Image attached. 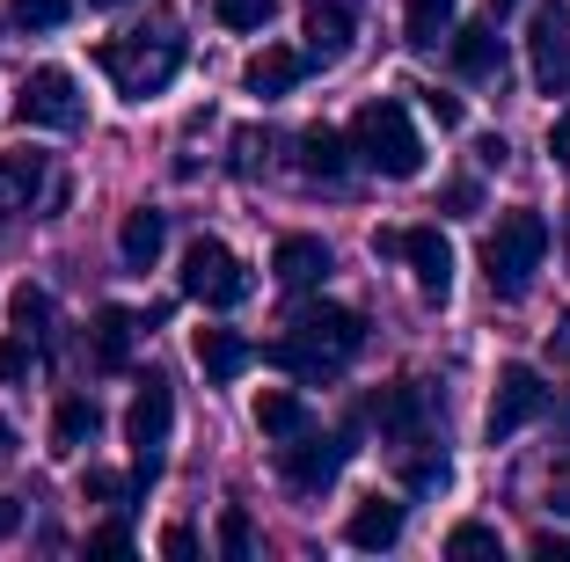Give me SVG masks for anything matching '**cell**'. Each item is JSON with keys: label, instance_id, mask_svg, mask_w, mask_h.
Instances as JSON below:
<instances>
[{"label": "cell", "instance_id": "6da1fadb", "mask_svg": "<svg viewBox=\"0 0 570 562\" xmlns=\"http://www.w3.org/2000/svg\"><path fill=\"white\" fill-rule=\"evenodd\" d=\"M96 67L118 81V96L147 102V96H161V88L176 81V67H184V30L161 16V22H147V30H132V37H102Z\"/></svg>", "mask_w": 570, "mask_h": 562}, {"label": "cell", "instance_id": "7a4b0ae2", "mask_svg": "<svg viewBox=\"0 0 570 562\" xmlns=\"http://www.w3.org/2000/svg\"><path fill=\"white\" fill-rule=\"evenodd\" d=\"M344 147H352L358 161L373 168V176H387V183H410V176H424V139H417V125H410V110H403L395 96L366 102V110L352 117V132H344Z\"/></svg>", "mask_w": 570, "mask_h": 562}, {"label": "cell", "instance_id": "3957f363", "mask_svg": "<svg viewBox=\"0 0 570 562\" xmlns=\"http://www.w3.org/2000/svg\"><path fill=\"white\" fill-rule=\"evenodd\" d=\"M541 256H549V219L541 213H504L498 227L483 234V278L498 299H520L534 285Z\"/></svg>", "mask_w": 570, "mask_h": 562}, {"label": "cell", "instance_id": "277c9868", "mask_svg": "<svg viewBox=\"0 0 570 562\" xmlns=\"http://www.w3.org/2000/svg\"><path fill=\"white\" fill-rule=\"evenodd\" d=\"M176 285H184V299H198V307H213V315H227V307L249 299V270H242V256L227 241H213V234H198V241L184 248Z\"/></svg>", "mask_w": 570, "mask_h": 562}, {"label": "cell", "instance_id": "5b68a950", "mask_svg": "<svg viewBox=\"0 0 570 562\" xmlns=\"http://www.w3.org/2000/svg\"><path fill=\"white\" fill-rule=\"evenodd\" d=\"M168 424H176V395H168L161 373H147L132 395V410H125V438H132L139 467H132V490H147L154 475H161V446H168Z\"/></svg>", "mask_w": 570, "mask_h": 562}, {"label": "cell", "instance_id": "8992f818", "mask_svg": "<svg viewBox=\"0 0 570 562\" xmlns=\"http://www.w3.org/2000/svg\"><path fill=\"white\" fill-rule=\"evenodd\" d=\"M549 381H541L534 365H504L498 373V395H490V410H483V438L490 446H504V438H520L527 424H541L549 416Z\"/></svg>", "mask_w": 570, "mask_h": 562}, {"label": "cell", "instance_id": "52a82bcc", "mask_svg": "<svg viewBox=\"0 0 570 562\" xmlns=\"http://www.w3.org/2000/svg\"><path fill=\"white\" fill-rule=\"evenodd\" d=\"M527 67H534L541 96H563L570 88V8L563 0H541L527 16Z\"/></svg>", "mask_w": 570, "mask_h": 562}, {"label": "cell", "instance_id": "ba28073f", "mask_svg": "<svg viewBox=\"0 0 570 562\" xmlns=\"http://www.w3.org/2000/svg\"><path fill=\"white\" fill-rule=\"evenodd\" d=\"M381 256H403L410 278H417L424 299H446L453 293V241L439 227H403V234H373Z\"/></svg>", "mask_w": 570, "mask_h": 562}, {"label": "cell", "instance_id": "9c48e42d", "mask_svg": "<svg viewBox=\"0 0 570 562\" xmlns=\"http://www.w3.org/2000/svg\"><path fill=\"white\" fill-rule=\"evenodd\" d=\"M16 125H45V132H73L81 125V81L67 67H37L16 96Z\"/></svg>", "mask_w": 570, "mask_h": 562}, {"label": "cell", "instance_id": "30bf717a", "mask_svg": "<svg viewBox=\"0 0 570 562\" xmlns=\"http://www.w3.org/2000/svg\"><path fill=\"white\" fill-rule=\"evenodd\" d=\"M293 336H301L315 358L344 365V358H358V351H366V315H358V307H336V299H315V307H301V315H293Z\"/></svg>", "mask_w": 570, "mask_h": 562}, {"label": "cell", "instance_id": "8fae6325", "mask_svg": "<svg viewBox=\"0 0 570 562\" xmlns=\"http://www.w3.org/2000/svg\"><path fill=\"white\" fill-rule=\"evenodd\" d=\"M344 453H352L344 438H315V424H307V431H293V438L278 446V475L301 496H322L336 475H344Z\"/></svg>", "mask_w": 570, "mask_h": 562}, {"label": "cell", "instance_id": "7c38bea8", "mask_svg": "<svg viewBox=\"0 0 570 562\" xmlns=\"http://www.w3.org/2000/svg\"><path fill=\"white\" fill-rule=\"evenodd\" d=\"M366 416L381 424V438H395V446H424V431H432V402H424L417 381L381 387V395L366 402Z\"/></svg>", "mask_w": 570, "mask_h": 562}, {"label": "cell", "instance_id": "4fadbf2b", "mask_svg": "<svg viewBox=\"0 0 570 562\" xmlns=\"http://www.w3.org/2000/svg\"><path fill=\"white\" fill-rule=\"evenodd\" d=\"M330 270H336V256H330L322 234H285V241L271 248V278H278L285 293H315Z\"/></svg>", "mask_w": 570, "mask_h": 562}, {"label": "cell", "instance_id": "5bb4252c", "mask_svg": "<svg viewBox=\"0 0 570 562\" xmlns=\"http://www.w3.org/2000/svg\"><path fill=\"white\" fill-rule=\"evenodd\" d=\"M307 67H315L307 51H293V45H264L249 67H242V88H249V96H264V102H278V96H293V88L307 81Z\"/></svg>", "mask_w": 570, "mask_h": 562}, {"label": "cell", "instance_id": "9a60e30c", "mask_svg": "<svg viewBox=\"0 0 570 562\" xmlns=\"http://www.w3.org/2000/svg\"><path fill=\"white\" fill-rule=\"evenodd\" d=\"M358 37V0H307V59H344Z\"/></svg>", "mask_w": 570, "mask_h": 562}, {"label": "cell", "instance_id": "2e32d148", "mask_svg": "<svg viewBox=\"0 0 570 562\" xmlns=\"http://www.w3.org/2000/svg\"><path fill=\"white\" fill-rule=\"evenodd\" d=\"M344 541L366 548V555L395 548V541H403V504H395V496H358L352 519H344Z\"/></svg>", "mask_w": 570, "mask_h": 562}, {"label": "cell", "instance_id": "e0dca14e", "mask_svg": "<svg viewBox=\"0 0 570 562\" xmlns=\"http://www.w3.org/2000/svg\"><path fill=\"white\" fill-rule=\"evenodd\" d=\"M161 248H168V213H154V205L125 213V227H118V264L125 270H154Z\"/></svg>", "mask_w": 570, "mask_h": 562}, {"label": "cell", "instance_id": "ac0fdd59", "mask_svg": "<svg viewBox=\"0 0 570 562\" xmlns=\"http://www.w3.org/2000/svg\"><path fill=\"white\" fill-rule=\"evenodd\" d=\"M446 37H453V73H469V81H498L504 73L498 22H469V30H446Z\"/></svg>", "mask_w": 570, "mask_h": 562}, {"label": "cell", "instance_id": "d6986e66", "mask_svg": "<svg viewBox=\"0 0 570 562\" xmlns=\"http://www.w3.org/2000/svg\"><path fill=\"white\" fill-rule=\"evenodd\" d=\"M45 190V154H0V219L30 213V198Z\"/></svg>", "mask_w": 570, "mask_h": 562}, {"label": "cell", "instance_id": "ffe728a7", "mask_svg": "<svg viewBox=\"0 0 570 562\" xmlns=\"http://www.w3.org/2000/svg\"><path fill=\"white\" fill-rule=\"evenodd\" d=\"M190 351H198V365H205V381H213V387H227L242 365H249V344H242L235 329H198Z\"/></svg>", "mask_w": 570, "mask_h": 562}, {"label": "cell", "instance_id": "44dd1931", "mask_svg": "<svg viewBox=\"0 0 570 562\" xmlns=\"http://www.w3.org/2000/svg\"><path fill=\"white\" fill-rule=\"evenodd\" d=\"M249 416H256V431H264V438H293V431L315 424V416H307V402L293 395V387H264V395L249 402Z\"/></svg>", "mask_w": 570, "mask_h": 562}, {"label": "cell", "instance_id": "7402d4cb", "mask_svg": "<svg viewBox=\"0 0 570 562\" xmlns=\"http://www.w3.org/2000/svg\"><path fill=\"white\" fill-rule=\"evenodd\" d=\"M344 168H352V147H344V132H330V125H307V132H301V176L336 183Z\"/></svg>", "mask_w": 570, "mask_h": 562}, {"label": "cell", "instance_id": "603a6c76", "mask_svg": "<svg viewBox=\"0 0 570 562\" xmlns=\"http://www.w3.org/2000/svg\"><path fill=\"white\" fill-rule=\"evenodd\" d=\"M132 329H139V322L125 315V307H102V315L88 322V336H96V365H102V373H118V365L132 358Z\"/></svg>", "mask_w": 570, "mask_h": 562}, {"label": "cell", "instance_id": "cb8c5ba5", "mask_svg": "<svg viewBox=\"0 0 570 562\" xmlns=\"http://www.w3.org/2000/svg\"><path fill=\"white\" fill-rule=\"evenodd\" d=\"M102 431V410H96V395H67L59 410H51V446H88Z\"/></svg>", "mask_w": 570, "mask_h": 562}, {"label": "cell", "instance_id": "d4e9b609", "mask_svg": "<svg viewBox=\"0 0 570 562\" xmlns=\"http://www.w3.org/2000/svg\"><path fill=\"white\" fill-rule=\"evenodd\" d=\"M453 8H461V0H410V8H403V37L417 51H432L439 37L453 30Z\"/></svg>", "mask_w": 570, "mask_h": 562}, {"label": "cell", "instance_id": "484cf974", "mask_svg": "<svg viewBox=\"0 0 570 562\" xmlns=\"http://www.w3.org/2000/svg\"><path fill=\"white\" fill-rule=\"evenodd\" d=\"M453 482V461L446 453H410V467H403V490L410 496H439Z\"/></svg>", "mask_w": 570, "mask_h": 562}, {"label": "cell", "instance_id": "4316f807", "mask_svg": "<svg viewBox=\"0 0 570 562\" xmlns=\"http://www.w3.org/2000/svg\"><path fill=\"white\" fill-rule=\"evenodd\" d=\"M73 16V0H8V22L16 30H59Z\"/></svg>", "mask_w": 570, "mask_h": 562}, {"label": "cell", "instance_id": "83f0119b", "mask_svg": "<svg viewBox=\"0 0 570 562\" xmlns=\"http://www.w3.org/2000/svg\"><path fill=\"white\" fill-rule=\"evenodd\" d=\"M219 30H264L271 16H278V0H213Z\"/></svg>", "mask_w": 570, "mask_h": 562}, {"label": "cell", "instance_id": "f1b7e54d", "mask_svg": "<svg viewBox=\"0 0 570 562\" xmlns=\"http://www.w3.org/2000/svg\"><path fill=\"white\" fill-rule=\"evenodd\" d=\"M8 315H16V329L22 336H37L51 322V299H45V285H16V293H8Z\"/></svg>", "mask_w": 570, "mask_h": 562}, {"label": "cell", "instance_id": "f546056e", "mask_svg": "<svg viewBox=\"0 0 570 562\" xmlns=\"http://www.w3.org/2000/svg\"><path fill=\"white\" fill-rule=\"evenodd\" d=\"M498 526H483V519H461V526L446 533V555H498Z\"/></svg>", "mask_w": 570, "mask_h": 562}, {"label": "cell", "instance_id": "4dcf8cb0", "mask_svg": "<svg viewBox=\"0 0 570 562\" xmlns=\"http://www.w3.org/2000/svg\"><path fill=\"white\" fill-rule=\"evenodd\" d=\"M219 548H227L235 562L256 548V533H249V512H242V504H227V512H219Z\"/></svg>", "mask_w": 570, "mask_h": 562}, {"label": "cell", "instance_id": "1f68e13d", "mask_svg": "<svg viewBox=\"0 0 570 562\" xmlns=\"http://www.w3.org/2000/svg\"><path fill=\"white\" fill-rule=\"evenodd\" d=\"M30 381V336H0V387Z\"/></svg>", "mask_w": 570, "mask_h": 562}, {"label": "cell", "instance_id": "d6a6232c", "mask_svg": "<svg viewBox=\"0 0 570 562\" xmlns=\"http://www.w3.org/2000/svg\"><path fill=\"white\" fill-rule=\"evenodd\" d=\"M125 548H132V526H125V519H102V526L88 533V555H125Z\"/></svg>", "mask_w": 570, "mask_h": 562}, {"label": "cell", "instance_id": "836d02e7", "mask_svg": "<svg viewBox=\"0 0 570 562\" xmlns=\"http://www.w3.org/2000/svg\"><path fill=\"white\" fill-rule=\"evenodd\" d=\"M424 110L439 117V132H461V117H469V110H461V96H439V88H424Z\"/></svg>", "mask_w": 570, "mask_h": 562}, {"label": "cell", "instance_id": "e575fe53", "mask_svg": "<svg viewBox=\"0 0 570 562\" xmlns=\"http://www.w3.org/2000/svg\"><path fill=\"white\" fill-rule=\"evenodd\" d=\"M81 496H96V504H110V496H125V482L110 475V467H88V475H81Z\"/></svg>", "mask_w": 570, "mask_h": 562}, {"label": "cell", "instance_id": "d590c367", "mask_svg": "<svg viewBox=\"0 0 570 562\" xmlns=\"http://www.w3.org/2000/svg\"><path fill=\"white\" fill-rule=\"evenodd\" d=\"M534 555H549V562H570V533L541 526V533H534Z\"/></svg>", "mask_w": 570, "mask_h": 562}, {"label": "cell", "instance_id": "8d00e7d4", "mask_svg": "<svg viewBox=\"0 0 570 562\" xmlns=\"http://www.w3.org/2000/svg\"><path fill=\"white\" fill-rule=\"evenodd\" d=\"M161 555H176V562L198 555V533H190V526H168V533H161Z\"/></svg>", "mask_w": 570, "mask_h": 562}, {"label": "cell", "instance_id": "74e56055", "mask_svg": "<svg viewBox=\"0 0 570 562\" xmlns=\"http://www.w3.org/2000/svg\"><path fill=\"white\" fill-rule=\"evenodd\" d=\"M504 154H512V147H504L498 132H490V139H475V161H483V168H504Z\"/></svg>", "mask_w": 570, "mask_h": 562}, {"label": "cell", "instance_id": "f35d334b", "mask_svg": "<svg viewBox=\"0 0 570 562\" xmlns=\"http://www.w3.org/2000/svg\"><path fill=\"white\" fill-rule=\"evenodd\" d=\"M446 213H475V183H446Z\"/></svg>", "mask_w": 570, "mask_h": 562}, {"label": "cell", "instance_id": "ab89813d", "mask_svg": "<svg viewBox=\"0 0 570 562\" xmlns=\"http://www.w3.org/2000/svg\"><path fill=\"white\" fill-rule=\"evenodd\" d=\"M256 168V132H235V176H249Z\"/></svg>", "mask_w": 570, "mask_h": 562}, {"label": "cell", "instance_id": "60d3db41", "mask_svg": "<svg viewBox=\"0 0 570 562\" xmlns=\"http://www.w3.org/2000/svg\"><path fill=\"white\" fill-rule=\"evenodd\" d=\"M8 533H22V504L16 496H0V541H8Z\"/></svg>", "mask_w": 570, "mask_h": 562}, {"label": "cell", "instance_id": "b9f144b4", "mask_svg": "<svg viewBox=\"0 0 570 562\" xmlns=\"http://www.w3.org/2000/svg\"><path fill=\"white\" fill-rule=\"evenodd\" d=\"M8 453H16V424H8V416H0V461H8Z\"/></svg>", "mask_w": 570, "mask_h": 562}, {"label": "cell", "instance_id": "7bdbcfd3", "mask_svg": "<svg viewBox=\"0 0 570 562\" xmlns=\"http://www.w3.org/2000/svg\"><path fill=\"white\" fill-rule=\"evenodd\" d=\"M512 8H520V0H490V22H504V16H512Z\"/></svg>", "mask_w": 570, "mask_h": 562}, {"label": "cell", "instance_id": "ee69618b", "mask_svg": "<svg viewBox=\"0 0 570 562\" xmlns=\"http://www.w3.org/2000/svg\"><path fill=\"white\" fill-rule=\"evenodd\" d=\"M549 351H556V358H570V322H563V336H556V344H549Z\"/></svg>", "mask_w": 570, "mask_h": 562}, {"label": "cell", "instance_id": "f6af8a7d", "mask_svg": "<svg viewBox=\"0 0 570 562\" xmlns=\"http://www.w3.org/2000/svg\"><path fill=\"white\" fill-rule=\"evenodd\" d=\"M88 8H125V0H88Z\"/></svg>", "mask_w": 570, "mask_h": 562}, {"label": "cell", "instance_id": "bcb514c9", "mask_svg": "<svg viewBox=\"0 0 570 562\" xmlns=\"http://www.w3.org/2000/svg\"><path fill=\"white\" fill-rule=\"evenodd\" d=\"M563 504H570V496H563Z\"/></svg>", "mask_w": 570, "mask_h": 562}]
</instances>
